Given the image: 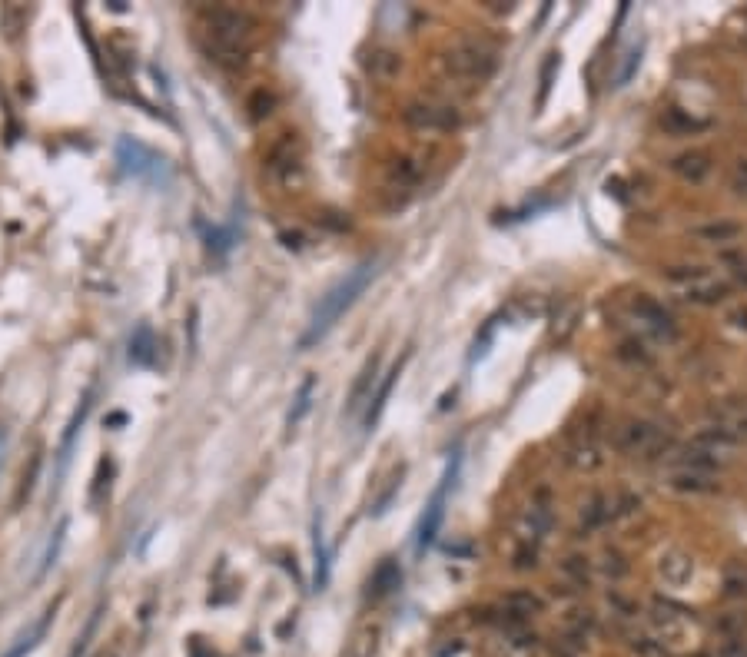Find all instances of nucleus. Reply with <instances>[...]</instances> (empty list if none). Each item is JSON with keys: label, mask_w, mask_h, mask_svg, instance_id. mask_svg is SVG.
<instances>
[{"label": "nucleus", "mask_w": 747, "mask_h": 657, "mask_svg": "<svg viewBox=\"0 0 747 657\" xmlns=\"http://www.w3.org/2000/svg\"><path fill=\"white\" fill-rule=\"evenodd\" d=\"M376 382H379V356H372L366 365H362L359 379H356V385H352V392L346 399V412L349 415H356L362 405H369L372 392H376Z\"/></svg>", "instance_id": "nucleus-6"}, {"label": "nucleus", "mask_w": 747, "mask_h": 657, "mask_svg": "<svg viewBox=\"0 0 747 657\" xmlns=\"http://www.w3.org/2000/svg\"><path fill=\"white\" fill-rule=\"evenodd\" d=\"M0 458H4V429H0Z\"/></svg>", "instance_id": "nucleus-27"}, {"label": "nucleus", "mask_w": 747, "mask_h": 657, "mask_svg": "<svg viewBox=\"0 0 747 657\" xmlns=\"http://www.w3.org/2000/svg\"><path fill=\"white\" fill-rule=\"evenodd\" d=\"M120 163H123V170L133 173V176H147V173H160V170H166V160H163V156H157L153 150H147L143 143H130V140H123V143H120Z\"/></svg>", "instance_id": "nucleus-5"}, {"label": "nucleus", "mask_w": 747, "mask_h": 657, "mask_svg": "<svg viewBox=\"0 0 747 657\" xmlns=\"http://www.w3.org/2000/svg\"><path fill=\"white\" fill-rule=\"evenodd\" d=\"M399 372H402V365L396 362V365H392V369L386 372V379H382V382L376 385V392H372V399H369V405H366V415H362L366 429H372V425L379 422V415H382V409H386V399H389L392 385H396V379H399Z\"/></svg>", "instance_id": "nucleus-10"}, {"label": "nucleus", "mask_w": 747, "mask_h": 657, "mask_svg": "<svg viewBox=\"0 0 747 657\" xmlns=\"http://www.w3.org/2000/svg\"><path fill=\"white\" fill-rule=\"evenodd\" d=\"M313 551H316V591H323L326 578H329V561H326V541H323L319 521H316V531H313Z\"/></svg>", "instance_id": "nucleus-16"}, {"label": "nucleus", "mask_w": 747, "mask_h": 657, "mask_svg": "<svg viewBox=\"0 0 747 657\" xmlns=\"http://www.w3.org/2000/svg\"><path fill=\"white\" fill-rule=\"evenodd\" d=\"M406 120L419 130H452L455 127V113L449 107H432V103L409 107Z\"/></svg>", "instance_id": "nucleus-7"}, {"label": "nucleus", "mask_w": 747, "mask_h": 657, "mask_svg": "<svg viewBox=\"0 0 747 657\" xmlns=\"http://www.w3.org/2000/svg\"><path fill=\"white\" fill-rule=\"evenodd\" d=\"M40 452H34L30 455V465L24 468V475H20V485H17V495H14V508H20L24 505V498H30V492H34V482H37V475H40Z\"/></svg>", "instance_id": "nucleus-14"}, {"label": "nucleus", "mask_w": 747, "mask_h": 657, "mask_svg": "<svg viewBox=\"0 0 747 657\" xmlns=\"http://www.w3.org/2000/svg\"><path fill=\"white\" fill-rule=\"evenodd\" d=\"M0 24H4L7 37L14 40L20 34V27L27 24V10L24 7H4V10H0Z\"/></svg>", "instance_id": "nucleus-18"}, {"label": "nucleus", "mask_w": 747, "mask_h": 657, "mask_svg": "<svg viewBox=\"0 0 747 657\" xmlns=\"http://www.w3.org/2000/svg\"><path fill=\"white\" fill-rule=\"evenodd\" d=\"M266 170L273 173L276 180H283V183L299 180V173H303V156H299V137H296V133H283V137L269 146Z\"/></svg>", "instance_id": "nucleus-3"}, {"label": "nucleus", "mask_w": 747, "mask_h": 657, "mask_svg": "<svg viewBox=\"0 0 747 657\" xmlns=\"http://www.w3.org/2000/svg\"><path fill=\"white\" fill-rule=\"evenodd\" d=\"M379 648H382V624H362L352 634L346 657H379Z\"/></svg>", "instance_id": "nucleus-9"}, {"label": "nucleus", "mask_w": 747, "mask_h": 657, "mask_svg": "<svg viewBox=\"0 0 747 657\" xmlns=\"http://www.w3.org/2000/svg\"><path fill=\"white\" fill-rule=\"evenodd\" d=\"M54 614H57V604H50V608L44 611V618H40V621L34 624V628H30V631L24 634V638H20V641L14 644V648L7 651V657H27L30 651H34V648H37V641L47 634V624L54 621Z\"/></svg>", "instance_id": "nucleus-11"}, {"label": "nucleus", "mask_w": 747, "mask_h": 657, "mask_svg": "<svg viewBox=\"0 0 747 657\" xmlns=\"http://www.w3.org/2000/svg\"><path fill=\"white\" fill-rule=\"evenodd\" d=\"M93 657H123V654H120L117 648H103V651H97Z\"/></svg>", "instance_id": "nucleus-26"}, {"label": "nucleus", "mask_w": 747, "mask_h": 657, "mask_svg": "<svg viewBox=\"0 0 747 657\" xmlns=\"http://www.w3.org/2000/svg\"><path fill=\"white\" fill-rule=\"evenodd\" d=\"M455 472H459V455L452 458L449 472H445L442 485L435 488L432 502H429V508H425V515H422V521H419V548H429L432 541H435V535H439L442 518H445V498H449V488H452V482H455Z\"/></svg>", "instance_id": "nucleus-4"}, {"label": "nucleus", "mask_w": 747, "mask_h": 657, "mask_svg": "<svg viewBox=\"0 0 747 657\" xmlns=\"http://www.w3.org/2000/svg\"><path fill=\"white\" fill-rule=\"evenodd\" d=\"M273 103H276L273 93L256 90L253 97H249V110H253V120H263V117H269V113H273Z\"/></svg>", "instance_id": "nucleus-20"}, {"label": "nucleus", "mask_w": 747, "mask_h": 657, "mask_svg": "<svg viewBox=\"0 0 747 657\" xmlns=\"http://www.w3.org/2000/svg\"><path fill=\"white\" fill-rule=\"evenodd\" d=\"M369 73L376 80H392L399 73V57L392 54V50H376V54L369 57Z\"/></svg>", "instance_id": "nucleus-12"}, {"label": "nucleus", "mask_w": 747, "mask_h": 657, "mask_svg": "<svg viewBox=\"0 0 747 657\" xmlns=\"http://www.w3.org/2000/svg\"><path fill=\"white\" fill-rule=\"evenodd\" d=\"M110 475H113V465H110V458H103V462L97 465V478H93V492H90L93 505L103 502V488L110 492Z\"/></svg>", "instance_id": "nucleus-19"}, {"label": "nucleus", "mask_w": 747, "mask_h": 657, "mask_svg": "<svg viewBox=\"0 0 747 657\" xmlns=\"http://www.w3.org/2000/svg\"><path fill=\"white\" fill-rule=\"evenodd\" d=\"M372 276H376V259H366V263H359L346 279H339V283L332 286L323 299H319V306L313 312V319H309V329H306V336L299 339V346H303V349L316 346V342L323 339L326 332L342 319V312H346L352 302L366 292V286L372 283Z\"/></svg>", "instance_id": "nucleus-1"}, {"label": "nucleus", "mask_w": 747, "mask_h": 657, "mask_svg": "<svg viewBox=\"0 0 747 657\" xmlns=\"http://www.w3.org/2000/svg\"><path fill=\"white\" fill-rule=\"evenodd\" d=\"M674 170H678L684 180H704V173H708V156H701V153H688V156H681L678 163H674Z\"/></svg>", "instance_id": "nucleus-15"}, {"label": "nucleus", "mask_w": 747, "mask_h": 657, "mask_svg": "<svg viewBox=\"0 0 747 657\" xmlns=\"http://www.w3.org/2000/svg\"><path fill=\"white\" fill-rule=\"evenodd\" d=\"M449 70L465 80H485L495 70V50L482 40H462L449 54Z\"/></svg>", "instance_id": "nucleus-2"}, {"label": "nucleus", "mask_w": 747, "mask_h": 657, "mask_svg": "<svg viewBox=\"0 0 747 657\" xmlns=\"http://www.w3.org/2000/svg\"><path fill=\"white\" fill-rule=\"evenodd\" d=\"M309 392H313V379H309L306 385H303V389H299V399H296V412H289V429H293V425L299 422V419H303V415H306V409H309Z\"/></svg>", "instance_id": "nucleus-21"}, {"label": "nucleus", "mask_w": 747, "mask_h": 657, "mask_svg": "<svg viewBox=\"0 0 747 657\" xmlns=\"http://www.w3.org/2000/svg\"><path fill=\"white\" fill-rule=\"evenodd\" d=\"M130 359L133 362H143V365L153 362V336H150V329H140L137 336H133V342H130Z\"/></svg>", "instance_id": "nucleus-17"}, {"label": "nucleus", "mask_w": 747, "mask_h": 657, "mask_svg": "<svg viewBox=\"0 0 747 657\" xmlns=\"http://www.w3.org/2000/svg\"><path fill=\"white\" fill-rule=\"evenodd\" d=\"M738 233V226H711V229H701V236L708 239H724V236H734Z\"/></svg>", "instance_id": "nucleus-25"}, {"label": "nucleus", "mask_w": 747, "mask_h": 657, "mask_svg": "<svg viewBox=\"0 0 747 657\" xmlns=\"http://www.w3.org/2000/svg\"><path fill=\"white\" fill-rule=\"evenodd\" d=\"M64 531H67V521H60L57 531H54V541H50V548H47V558H44V568H40V575H44V571L57 561V551H60V545H64Z\"/></svg>", "instance_id": "nucleus-22"}, {"label": "nucleus", "mask_w": 747, "mask_h": 657, "mask_svg": "<svg viewBox=\"0 0 747 657\" xmlns=\"http://www.w3.org/2000/svg\"><path fill=\"white\" fill-rule=\"evenodd\" d=\"M661 575H664V581L668 584H684L691 578V561L684 558V555H668V558H661Z\"/></svg>", "instance_id": "nucleus-13"}, {"label": "nucleus", "mask_w": 747, "mask_h": 657, "mask_svg": "<svg viewBox=\"0 0 747 657\" xmlns=\"http://www.w3.org/2000/svg\"><path fill=\"white\" fill-rule=\"evenodd\" d=\"M399 584H402V571H399L396 561L386 558L376 571H372V578H369V598H372V601L389 598V594L396 591Z\"/></svg>", "instance_id": "nucleus-8"}, {"label": "nucleus", "mask_w": 747, "mask_h": 657, "mask_svg": "<svg viewBox=\"0 0 747 657\" xmlns=\"http://www.w3.org/2000/svg\"><path fill=\"white\" fill-rule=\"evenodd\" d=\"M555 67H558V54H552L545 60V67H542V90H538V107H545V97H548V87H552V73H555Z\"/></svg>", "instance_id": "nucleus-23"}, {"label": "nucleus", "mask_w": 747, "mask_h": 657, "mask_svg": "<svg viewBox=\"0 0 747 657\" xmlns=\"http://www.w3.org/2000/svg\"><path fill=\"white\" fill-rule=\"evenodd\" d=\"M399 485H402V468H399L396 475L389 478V488H386V492H382V498H379V502H376V508H372V511H376V515H382V511H386V505L392 502V495L399 492Z\"/></svg>", "instance_id": "nucleus-24"}]
</instances>
